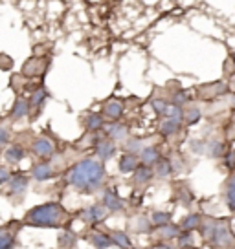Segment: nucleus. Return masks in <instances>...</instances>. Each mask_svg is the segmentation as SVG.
Here are the masks:
<instances>
[{"label":"nucleus","mask_w":235,"mask_h":249,"mask_svg":"<svg viewBox=\"0 0 235 249\" xmlns=\"http://www.w3.org/2000/svg\"><path fill=\"white\" fill-rule=\"evenodd\" d=\"M226 152V148H224V145L220 143V141H210V143H206V154L212 156V158H219V156H222Z\"/></svg>","instance_id":"obj_31"},{"label":"nucleus","mask_w":235,"mask_h":249,"mask_svg":"<svg viewBox=\"0 0 235 249\" xmlns=\"http://www.w3.org/2000/svg\"><path fill=\"white\" fill-rule=\"evenodd\" d=\"M133 181L134 185H145V183H149L151 179L155 178V169L149 167V165H143L141 163L136 171L133 172Z\"/></svg>","instance_id":"obj_14"},{"label":"nucleus","mask_w":235,"mask_h":249,"mask_svg":"<svg viewBox=\"0 0 235 249\" xmlns=\"http://www.w3.org/2000/svg\"><path fill=\"white\" fill-rule=\"evenodd\" d=\"M186 249H198V248H186Z\"/></svg>","instance_id":"obj_43"},{"label":"nucleus","mask_w":235,"mask_h":249,"mask_svg":"<svg viewBox=\"0 0 235 249\" xmlns=\"http://www.w3.org/2000/svg\"><path fill=\"white\" fill-rule=\"evenodd\" d=\"M151 222H153L155 227L165 226V224L171 222V213H167V211H155V213L151 214Z\"/></svg>","instance_id":"obj_29"},{"label":"nucleus","mask_w":235,"mask_h":249,"mask_svg":"<svg viewBox=\"0 0 235 249\" xmlns=\"http://www.w3.org/2000/svg\"><path fill=\"white\" fill-rule=\"evenodd\" d=\"M138 156H140L141 163L149 165V167H155V163L160 160V152H158V148H155V147H143Z\"/></svg>","instance_id":"obj_21"},{"label":"nucleus","mask_w":235,"mask_h":249,"mask_svg":"<svg viewBox=\"0 0 235 249\" xmlns=\"http://www.w3.org/2000/svg\"><path fill=\"white\" fill-rule=\"evenodd\" d=\"M182 121L178 119H171V117H164L160 121V134L162 136H175V134L180 130Z\"/></svg>","instance_id":"obj_19"},{"label":"nucleus","mask_w":235,"mask_h":249,"mask_svg":"<svg viewBox=\"0 0 235 249\" xmlns=\"http://www.w3.org/2000/svg\"><path fill=\"white\" fill-rule=\"evenodd\" d=\"M176 242H178V248H180V249L193 248V244H195V236H193V231H182L180 236L176 238Z\"/></svg>","instance_id":"obj_32"},{"label":"nucleus","mask_w":235,"mask_h":249,"mask_svg":"<svg viewBox=\"0 0 235 249\" xmlns=\"http://www.w3.org/2000/svg\"><path fill=\"white\" fill-rule=\"evenodd\" d=\"M200 224H202V216L196 214V213H191V214H188L186 218H182L180 227H182V231H195V229L200 227Z\"/></svg>","instance_id":"obj_23"},{"label":"nucleus","mask_w":235,"mask_h":249,"mask_svg":"<svg viewBox=\"0 0 235 249\" xmlns=\"http://www.w3.org/2000/svg\"><path fill=\"white\" fill-rule=\"evenodd\" d=\"M9 141V130L6 126H0V147H4Z\"/></svg>","instance_id":"obj_38"},{"label":"nucleus","mask_w":235,"mask_h":249,"mask_svg":"<svg viewBox=\"0 0 235 249\" xmlns=\"http://www.w3.org/2000/svg\"><path fill=\"white\" fill-rule=\"evenodd\" d=\"M32 152L40 160H48L55 154V145L54 141L50 140L48 136H39L32 141Z\"/></svg>","instance_id":"obj_4"},{"label":"nucleus","mask_w":235,"mask_h":249,"mask_svg":"<svg viewBox=\"0 0 235 249\" xmlns=\"http://www.w3.org/2000/svg\"><path fill=\"white\" fill-rule=\"evenodd\" d=\"M9 183V191L13 195H20L22 196L26 193V189L30 185V178L24 176V174H17V176H11V179L8 181Z\"/></svg>","instance_id":"obj_17"},{"label":"nucleus","mask_w":235,"mask_h":249,"mask_svg":"<svg viewBox=\"0 0 235 249\" xmlns=\"http://www.w3.org/2000/svg\"><path fill=\"white\" fill-rule=\"evenodd\" d=\"M200 233L204 242L212 249H234L235 248V234L230 227V220L226 218H202Z\"/></svg>","instance_id":"obj_3"},{"label":"nucleus","mask_w":235,"mask_h":249,"mask_svg":"<svg viewBox=\"0 0 235 249\" xmlns=\"http://www.w3.org/2000/svg\"><path fill=\"white\" fill-rule=\"evenodd\" d=\"M155 249H176V248L171 246L169 242H158L157 246H155Z\"/></svg>","instance_id":"obj_41"},{"label":"nucleus","mask_w":235,"mask_h":249,"mask_svg":"<svg viewBox=\"0 0 235 249\" xmlns=\"http://www.w3.org/2000/svg\"><path fill=\"white\" fill-rule=\"evenodd\" d=\"M46 97H48V92H46V88H37L35 92L30 95V112L32 110H35V112H39L40 107L44 105V101H46Z\"/></svg>","instance_id":"obj_22"},{"label":"nucleus","mask_w":235,"mask_h":249,"mask_svg":"<svg viewBox=\"0 0 235 249\" xmlns=\"http://www.w3.org/2000/svg\"><path fill=\"white\" fill-rule=\"evenodd\" d=\"M200 119V110L196 107H189L184 110V123L186 124H195Z\"/></svg>","instance_id":"obj_33"},{"label":"nucleus","mask_w":235,"mask_h":249,"mask_svg":"<svg viewBox=\"0 0 235 249\" xmlns=\"http://www.w3.org/2000/svg\"><path fill=\"white\" fill-rule=\"evenodd\" d=\"M17 248V231H13V224L0 227V249Z\"/></svg>","instance_id":"obj_10"},{"label":"nucleus","mask_w":235,"mask_h":249,"mask_svg":"<svg viewBox=\"0 0 235 249\" xmlns=\"http://www.w3.org/2000/svg\"><path fill=\"white\" fill-rule=\"evenodd\" d=\"M186 101H188V95H186V92H178L176 95H175V101H173V103H176V105H184Z\"/></svg>","instance_id":"obj_40"},{"label":"nucleus","mask_w":235,"mask_h":249,"mask_svg":"<svg viewBox=\"0 0 235 249\" xmlns=\"http://www.w3.org/2000/svg\"><path fill=\"white\" fill-rule=\"evenodd\" d=\"M109 213L110 211L103 203H96V205H90L85 211H81V220L86 222V224H99L107 218Z\"/></svg>","instance_id":"obj_5"},{"label":"nucleus","mask_w":235,"mask_h":249,"mask_svg":"<svg viewBox=\"0 0 235 249\" xmlns=\"http://www.w3.org/2000/svg\"><path fill=\"white\" fill-rule=\"evenodd\" d=\"M109 234H110V238H112V242H114V246H118V248H121V249L133 248L131 236L127 233H123V231H109Z\"/></svg>","instance_id":"obj_24"},{"label":"nucleus","mask_w":235,"mask_h":249,"mask_svg":"<svg viewBox=\"0 0 235 249\" xmlns=\"http://www.w3.org/2000/svg\"><path fill=\"white\" fill-rule=\"evenodd\" d=\"M234 86H235V85H234Z\"/></svg>","instance_id":"obj_44"},{"label":"nucleus","mask_w":235,"mask_h":249,"mask_svg":"<svg viewBox=\"0 0 235 249\" xmlns=\"http://www.w3.org/2000/svg\"><path fill=\"white\" fill-rule=\"evenodd\" d=\"M129 249H140V248H134V246H133V248H129Z\"/></svg>","instance_id":"obj_42"},{"label":"nucleus","mask_w":235,"mask_h":249,"mask_svg":"<svg viewBox=\"0 0 235 249\" xmlns=\"http://www.w3.org/2000/svg\"><path fill=\"white\" fill-rule=\"evenodd\" d=\"M54 167H52V163H48L46 160H42L40 163L33 165L32 169V178H35L37 181H46V179H52L54 178Z\"/></svg>","instance_id":"obj_11"},{"label":"nucleus","mask_w":235,"mask_h":249,"mask_svg":"<svg viewBox=\"0 0 235 249\" xmlns=\"http://www.w3.org/2000/svg\"><path fill=\"white\" fill-rule=\"evenodd\" d=\"M103 205L107 207V209L110 211V213H121V211L125 209V203H123V200L118 196V193L114 191V189H105L103 191Z\"/></svg>","instance_id":"obj_8"},{"label":"nucleus","mask_w":235,"mask_h":249,"mask_svg":"<svg viewBox=\"0 0 235 249\" xmlns=\"http://www.w3.org/2000/svg\"><path fill=\"white\" fill-rule=\"evenodd\" d=\"M182 233V227L176 224H165V226H158L153 231V238H157L158 242H169L173 238H178Z\"/></svg>","instance_id":"obj_6"},{"label":"nucleus","mask_w":235,"mask_h":249,"mask_svg":"<svg viewBox=\"0 0 235 249\" xmlns=\"http://www.w3.org/2000/svg\"><path fill=\"white\" fill-rule=\"evenodd\" d=\"M9 179H11V174L8 172L6 167H0V183H8Z\"/></svg>","instance_id":"obj_39"},{"label":"nucleus","mask_w":235,"mask_h":249,"mask_svg":"<svg viewBox=\"0 0 235 249\" xmlns=\"http://www.w3.org/2000/svg\"><path fill=\"white\" fill-rule=\"evenodd\" d=\"M123 114V103L119 99H109L103 107V116L112 119V121H118Z\"/></svg>","instance_id":"obj_15"},{"label":"nucleus","mask_w":235,"mask_h":249,"mask_svg":"<svg viewBox=\"0 0 235 249\" xmlns=\"http://www.w3.org/2000/svg\"><path fill=\"white\" fill-rule=\"evenodd\" d=\"M88 236H90V244L96 249H109L110 246H114V242H112L109 233H98V231H94V233H90Z\"/></svg>","instance_id":"obj_18"},{"label":"nucleus","mask_w":235,"mask_h":249,"mask_svg":"<svg viewBox=\"0 0 235 249\" xmlns=\"http://www.w3.org/2000/svg\"><path fill=\"white\" fill-rule=\"evenodd\" d=\"M24 156H26V152H24L22 147H19V145H11L9 148H6V154H4V158H6V161L8 163H19V161H22Z\"/></svg>","instance_id":"obj_26"},{"label":"nucleus","mask_w":235,"mask_h":249,"mask_svg":"<svg viewBox=\"0 0 235 249\" xmlns=\"http://www.w3.org/2000/svg\"><path fill=\"white\" fill-rule=\"evenodd\" d=\"M222 195H224V202H226L228 209L235 213V172H232L224 181Z\"/></svg>","instance_id":"obj_13"},{"label":"nucleus","mask_w":235,"mask_h":249,"mask_svg":"<svg viewBox=\"0 0 235 249\" xmlns=\"http://www.w3.org/2000/svg\"><path fill=\"white\" fill-rule=\"evenodd\" d=\"M143 145L138 138H127L125 140V152H133V154H140Z\"/></svg>","instance_id":"obj_34"},{"label":"nucleus","mask_w":235,"mask_h":249,"mask_svg":"<svg viewBox=\"0 0 235 249\" xmlns=\"http://www.w3.org/2000/svg\"><path fill=\"white\" fill-rule=\"evenodd\" d=\"M133 227L134 231H138V233H149L151 229H153V222H151V218L147 216H136L133 222Z\"/></svg>","instance_id":"obj_28"},{"label":"nucleus","mask_w":235,"mask_h":249,"mask_svg":"<svg viewBox=\"0 0 235 249\" xmlns=\"http://www.w3.org/2000/svg\"><path fill=\"white\" fill-rule=\"evenodd\" d=\"M191 148H193V152L202 154V152H206V143L204 141H191Z\"/></svg>","instance_id":"obj_37"},{"label":"nucleus","mask_w":235,"mask_h":249,"mask_svg":"<svg viewBox=\"0 0 235 249\" xmlns=\"http://www.w3.org/2000/svg\"><path fill=\"white\" fill-rule=\"evenodd\" d=\"M224 92H226V85L220 83V81L212 83V85H206V86H202L200 90H196V93H198L202 99H212V97H217V95H220V93H224Z\"/></svg>","instance_id":"obj_16"},{"label":"nucleus","mask_w":235,"mask_h":249,"mask_svg":"<svg viewBox=\"0 0 235 249\" xmlns=\"http://www.w3.org/2000/svg\"><path fill=\"white\" fill-rule=\"evenodd\" d=\"M153 169H155V176L158 178H169V174L173 172V163L165 158H160Z\"/></svg>","instance_id":"obj_25"},{"label":"nucleus","mask_w":235,"mask_h":249,"mask_svg":"<svg viewBox=\"0 0 235 249\" xmlns=\"http://www.w3.org/2000/svg\"><path fill=\"white\" fill-rule=\"evenodd\" d=\"M76 244V234L68 231V229H64L63 236H59V246L61 248H72Z\"/></svg>","instance_id":"obj_35"},{"label":"nucleus","mask_w":235,"mask_h":249,"mask_svg":"<svg viewBox=\"0 0 235 249\" xmlns=\"http://www.w3.org/2000/svg\"><path fill=\"white\" fill-rule=\"evenodd\" d=\"M105 178H107V171L103 167L101 160H94V158L81 160L64 174V181L85 195H92L94 191L103 187Z\"/></svg>","instance_id":"obj_1"},{"label":"nucleus","mask_w":235,"mask_h":249,"mask_svg":"<svg viewBox=\"0 0 235 249\" xmlns=\"http://www.w3.org/2000/svg\"><path fill=\"white\" fill-rule=\"evenodd\" d=\"M30 114V99H24V97H19L13 105V108H11V117L19 121V119H22Z\"/></svg>","instance_id":"obj_20"},{"label":"nucleus","mask_w":235,"mask_h":249,"mask_svg":"<svg viewBox=\"0 0 235 249\" xmlns=\"http://www.w3.org/2000/svg\"><path fill=\"white\" fill-rule=\"evenodd\" d=\"M72 222V214L61 203L48 202L37 205L26 213L22 218L24 226L30 227H48V229H68Z\"/></svg>","instance_id":"obj_2"},{"label":"nucleus","mask_w":235,"mask_h":249,"mask_svg":"<svg viewBox=\"0 0 235 249\" xmlns=\"http://www.w3.org/2000/svg\"><path fill=\"white\" fill-rule=\"evenodd\" d=\"M103 130L107 134V138H110L112 141H125L129 138V126L119 121H110L105 123Z\"/></svg>","instance_id":"obj_7"},{"label":"nucleus","mask_w":235,"mask_h":249,"mask_svg":"<svg viewBox=\"0 0 235 249\" xmlns=\"http://www.w3.org/2000/svg\"><path fill=\"white\" fill-rule=\"evenodd\" d=\"M116 141H112L110 138H103V140H99L98 143H96V154H98V158L101 160V161H107V160H110L112 156L116 154Z\"/></svg>","instance_id":"obj_9"},{"label":"nucleus","mask_w":235,"mask_h":249,"mask_svg":"<svg viewBox=\"0 0 235 249\" xmlns=\"http://www.w3.org/2000/svg\"><path fill=\"white\" fill-rule=\"evenodd\" d=\"M167 105H169V103L164 101V99H155V101L151 103V107H153V110L157 112L158 116H164L165 110H167Z\"/></svg>","instance_id":"obj_36"},{"label":"nucleus","mask_w":235,"mask_h":249,"mask_svg":"<svg viewBox=\"0 0 235 249\" xmlns=\"http://www.w3.org/2000/svg\"><path fill=\"white\" fill-rule=\"evenodd\" d=\"M164 117H171V119L184 121V108H182V105L169 103V105H167V110H165V114H164Z\"/></svg>","instance_id":"obj_30"},{"label":"nucleus","mask_w":235,"mask_h":249,"mask_svg":"<svg viewBox=\"0 0 235 249\" xmlns=\"http://www.w3.org/2000/svg\"><path fill=\"white\" fill-rule=\"evenodd\" d=\"M85 126H86V130H99V128H103V126H105L103 114H96V112L88 114V116L85 117Z\"/></svg>","instance_id":"obj_27"},{"label":"nucleus","mask_w":235,"mask_h":249,"mask_svg":"<svg viewBox=\"0 0 235 249\" xmlns=\"http://www.w3.org/2000/svg\"><path fill=\"white\" fill-rule=\"evenodd\" d=\"M138 160H140V156L138 154H133V152H125V154L119 158V161H118V169L119 172H123V174H129V172H134L140 163H138Z\"/></svg>","instance_id":"obj_12"}]
</instances>
